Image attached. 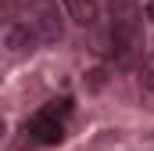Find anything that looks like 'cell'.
I'll return each mask as SVG.
<instances>
[{
	"instance_id": "8992f818",
	"label": "cell",
	"mask_w": 154,
	"mask_h": 151,
	"mask_svg": "<svg viewBox=\"0 0 154 151\" xmlns=\"http://www.w3.org/2000/svg\"><path fill=\"white\" fill-rule=\"evenodd\" d=\"M68 112H72V101H68V97H61V101H50V104L43 108V115H47V119H57V122H61Z\"/></svg>"
},
{
	"instance_id": "3957f363",
	"label": "cell",
	"mask_w": 154,
	"mask_h": 151,
	"mask_svg": "<svg viewBox=\"0 0 154 151\" xmlns=\"http://www.w3.org/2000/svg\"><path fill=\"white\" fill-rule=\"evenodd\" d=\"M25 130L32 133V140H39V144H57L61 137H65V130H61V122L57 119H47L43 112H36L29 122H25Z\"/></svg>"
},
{
	"instance_id": "5b68a950",
	"label": "cell",
	"mask_w": 154,
	"mask_h": 151,
	"mask_svg": "<svg viewBox=\"0 0 154 151\" xmlns=\"http://www.w3.org/2000/svg\"><path fill=\"white\" fill-rule=\"evenodd\" d=\"M61 7H65V14L79 22V25H93L97 22V0H61Z\"/></svg>"
},
{
	"instance_id": "ba28073f",
	"label": "cell",
	"mask_w": 154,
	"mask_h": 151,
	"mask_svg": "<svg viewBox=\"0 0 154 151\" xmlns=\"http://www.w3.org/2000/svg\"><path fill=\"white\" fill-rule=\"evenodd\" d=\"M143 14H147V18H151V22H154V0H151V4H147V7H143Z\"/></svg>"
},
{
	"instance_id": "9c48e42d",
	"label": "cell",
	"mask_w": 154,
	"mask_h": 151,
	"mask_svg": "<svg viewBox=\"0 0 154 151\" xmlns=\"http://www.w3.org/2000/svg\"><path fill=\"white\" fill-rule=\"evenodd\" d=\"M0 133H4V126H0Z\"/></svg>"
},
{
	"instance_id": "7a4b0ae2",
	"label": "cell",
	"mask_w": 154,
	"mask_h": 151,
	"mask_svg": "<svg viewBox=\"0 0 154 151\" xmlns=\"http://www.w3.org/2000/svg\"><path fill=\"white\" fill-rule=\"evenodd\" d=\"M29 18H32V29H36L39 40L57 43V40L65 36V25H61V11H57V4H50V0H36Z\"/></svg>"
},
{
	"instance_id": "6da1fadb",
	"label": "cell",
	"mask_w": 154,
	"mask_h": 151,
	"mask_svg": "<svg viewBox=\"0 0 154 151\" xmlns=\"http://www.w3.org/2000/svg\"><path fill=\"white\" fill-rule=\"evenodd\" d=\"M108 14H111V36H143V18H140V0H108Z\"/></svg>"
},
{
	"instance_id": "52a82bcc",
	"label": "cell",
	"mask_w": 154,
	"mask_h": 151,
	"mask_svg": "<svg viewBox=\"0 0 154 151\" xmlns=\"http://www.w3.org/2000/svg\"><path fill=\"white\" fill-rule=\"evenodd\" d=\"M140 83H143L147 90H154V54L143 58V65H140Z\"/></svg>"
},
{
	"instance_id": "277c9868",
	"label": "cell",
	"mask_w": 154,
	"mask_h": 151,
	"mask_svg": "<svg viewBox=\"0 0 154 151\" xmlns=\"http://www.w3.org/2000/svg\"><path fill=\"white\" fill-rule=\"evenodd\" d=\"M36 29L29 25V22H11L7 25V47L14 50V54H25V50H32L36 47Z\"/></svg>"
}]
</instances>
